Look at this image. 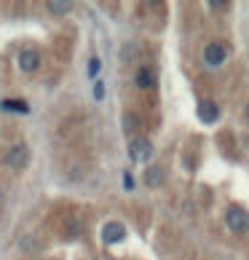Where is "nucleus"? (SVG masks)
<instances>
[{
  "label": "nucleus",
  "mask_w": 249,
  "mask_h": 260,
  "mask_svg": "<svg viewBox=\"0 0 249 260\" xmlns=\"http://www.w3.org/2000/svg\"><path fill=\"white\" fill-rule=\"evenodd\" d=\"M126 153H129V161H134V164H148V161L153 158V142H150L148 137H131Z\"/></svg>",
  "instance_id": "f257e3e1"
},
{
  "label": "nucleus",
  "mask_w": 249,
  "mask_h": 260,
  "mask_svg": "<svg viewBox=\"0 0 249 260\" xmlns=\"http://www.w3.org/2000/svg\"><path fill=\"white\" fill-rule=\"evenodd\" d=\"M6 167H11V169H24L27 164H30V148L24 145V142H16V145H11L6 150Z\"/></svg>",
  "instance_id": "f03ea898"
},
{
  "label": "nucleus",
  "mask_w": 249,
  "mask_h": 260,
  "mask_svg": "<svg viewBox=\"0 0 249 260\" xmlns=\"http://www.w3.org/2000/svg\"><path fill=\"white\" fill-rule=\"evenodd\" d=\"M225 223L233 234H249V212L244 207H231L225 212Z\"/></svg>",
  "instance_id": "7ed1b4c3"
},
{
  "label": "nucleus",
  "mask_w": 249,
  "mask_h": 260,
  "mask_svg": "<svg viewBox=\"0 0 249 260\" xmlns=\"http://www.w3.org/2000/svg\"><path fill=\"white\" fill-rule=\"evenodd\" d=\"M126 239V225L118 223V220H110V223L102 225V244L110 247V244H118Z\"/></svg>",
  "instance_id": "20e7f679"
},
{
  "label": "nucleus",
  "mask_w": 249,
  "mask_h": 260,
  "mask_svg": "<svg viewBox=\"0 0 249 260\" xmlns=\"http://www.w3.org/2000/svg\"><path fill=\"white\" fill-rule=\"evenodd\" d=\"M225 59H228V49L223 43L215 41V43L204 46V62H206V67H223Z\"/></svg>",
  "instance_id": "39448f33"
},
{
  "label": "nucleus",
  "mask_w": 249,
  "mask_h": 260,
  "mask_svg": "<svg viewBox=\"0 0 249 260\" xmlns=\"http://www.w3.org/2000/svg\"><path fill=\"white\" fill-rule=\"evenodd\" d=\"M41 62H43V56H41L38 49H24V51H19V56H16V64H19L22 73H35L38 67H41Z\"/></svg>",
  "instance_id": "423d86ee"
},
{
  "label": "nucleus",
  "mask_w": 249,
  "mask_h": 260,
  "mask_svg": "<svg viewBox=\"0 0 249 260\" xmlns=\"http://www.w3.org/2000/svg\"><path fill=\"white\" fill-rule=\"evenodd\" d=\"M196 113H198L201 123L212 126V123L220 118V105H217V102H212V100H198V108H196Z\"/></svg>",
  "instance_id": "0eeeda50"
},
{
  "label": "nucleus",
  "mask_w": 249,
  "mask_h": 260,
  "mask_svg": "<svg viewBox=\"0 0 249 260\" xmlns=\"http://www.w3.org/2000/svg\"><path fill=\"white\" fill-rule=\"evenodd\" d=\"M134 86H137V89H142V91L153 89V86H156V70H153L150 64H142L139 70L134 73Z\"/></svg>",
  "instance_id": "6e6552de"
},
{
  "label": "nucleus",
  "mask_w": 249,
  "mask_h": 260,
  "mask_svg": "<svg viewBox=\"0 0 249 260\" xmlns=\"http://www.w3.org/2000/svg\"><path fill=\"white\" fill-rule=\"evenodd\" d=\"M166 182V169L161 164H153V167L145 169V185L148 188H161Z\"/></svg>",
  "instance_id": "1a4fd4ad"
},
{
  "label": "nucleus",
  "mask_w": 249,
  "mask_h": 260,
  "mask_svg": "<svg viewBox=\"0 0 249 260\" xmlns=\"http://www.w3.org/2000/svg\"><path fill=\"white\" fill-rule=\"evenodd\" d=\"M0 108L11 110V113H30V105H27L24 100H3V102H0Z\"/></svg>",
  "instance_id": "9d476101"
},
{
  "label": "nucleus",
  "mask_w": 249,
  "mask_h": 260,
  "mask_svg": "<svg viewBox=\"0 0 249 260\" xmlns=\"http://www.w3.org/2000/svg\"><path fill=\"white\" fill-rule=\"evenodd\" d=\"M46 8H49L54 16H64V14H70V11H73V3H59V0H49V3H46Z\"/></svg>",
  "instance_id": "9b49d317"
},
{
  "label": "nucleus",
  "mask_w": 249,
  "mask_h": 260,
  "mask_svg": "<svg viewBox=\"0 0 249 260\" xmlns=\"http://www.w3.org/2000/svg\"><path fill=\"white\" fill-rule=\"evenodd\" d=\"M137 126H139V115H134V113L123 115V132H126V134H134Z\"/></svg>",
  "instance_id": "f8f14e48"
},
{
  "label": "nucleus",
  "mask_w": 249,
  "mask_h": 260,
  "mask_svg": "<svg viewBox=\"0 0 249 260\" xmlns=\"http://www.w3.org/2000/svg\"><path fill=\"white\" fill-rule=\"evenodd\" d=\"M137 51H139V46H137V43H126V46L121 49V59H123V62H134Z\"/></svg>",
  "instance_id": "ddd939ff"
},
{
  "label": "nucleus",
  "mask_w": 249,
  "mask_h": 260,
  "mask_svg": "<svg viewBox=\"0 0 249 260\" xmlns=\"http://www.w3.org/2000/svg\"><path fill=\"white\" fill-rule=\"evenodd\" d=\"M81 236V223L78 220H73V217H67V234L64 239H78Z\"/></svg>",
  "instance_id": "4468645a"
},
{
  "label": "nucleus",
  "mask_w": 249,
  "mask_h": 260,
  "mask_svg": "<svg viewBox=\"0 0 249 260\" xmlns=\"http://www.w3.org/2000/svg\"><path fill=\"white\" fill-rule=\"evenodd\" d=\"M212 11H228L231 8V3H225V0H212V3H206Z\"/></svg>",
  "instance_id": "2eb2a0df"
},
{
  "label": "nucleus",
  "mask_w": 249,
  "mask_h": 260,
  "mask_svg": "<svg viewBox=\"0 0 249 260\" xmlns=\"http://www.w3.org/2000/svg\"><path fill=\"white\" fill-rule=\"evenodd\" d=\"M97 73H99V56H94L89 62V78H97Z\"/></svg>",
  "instance_id": "dca6fc26"
},
{
  "label": "nucleus",
  "mask_w": 249,
  "mask_h": 260,
  "mask_svg": "<svg viewBox=\"0 0 249 260\" xmlns=\"http://www.w3.org/2000/svg\"><path fill=\"white\" fill-rule=\"evenodd\" d=\"M102 97H104V83L97 81V83H94V100H102Z\"/></svg>",
  "instance_id": "f3484780"
},
{
  "label": "nucleus",
  "mask_w": 249,
  "mask_h": 260,
  "mask_svg": "<svg viewBox=\"0 0 249 260\" xmlns=\"http://www.w3.org/2000/svg\"><path fill=\"white\" fill-rule=\"evenodd\" d=\"M123 190H134V177L129 172H123Z\"/></svg>",
  "instance_id": "a211bd4d"
},
{
  "label": "nucleus",
  "mask_w": 249,
  "mask_h": 260,
  "mask_svg": "<svg viewBox=\"0 0 249 260\" xmlns=\"http://www.w3.org/2000/svg\"><path fill=\"white\" fill-rule=\"evenodd\" d=\"M244 115H246V121H249V102H246V108H244Z\"/></svg>",
  "instance_id": "6ab92c4d"
}]
</instances>
